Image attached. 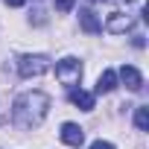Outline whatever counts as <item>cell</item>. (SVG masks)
<instances>
[{"label": "cell", "mask_w": 149, "mask_h": 149, "mask_svg": "<svg viewBox=\"0 0 149 149\" xmlns=\"http://www.w3.org/2000/svg\"><path fill=\"white\" fill-rule=\"evenodd\" d=\"M47 108H50V97H47L44 91L21 94V97L15 100V108H12L15 126H21V129H35V126H41V120L47 117Z\"/></svg>", "instance_id": "6da1fadb"}, {"label": "cell", "mask_w": 149, "mask_h": 149, "mask_svg": "<svg viewBox=\"0 0 149 149\" xmlns=\"http://www.w3.org/2000/svg\"><path fill=\"white\" fill-rule=\"evenodd\" d=\"M56 79H58L61 85H67V88L79 85V79H82V64H79V58H61V61L56 64Z\"/></svg>", "instance_id": "7a4b0ae2"}, {"label": "cell", "mask_w": 149, "mask_h": 149, "mask_svg": "<svg viewBox=\"0 0 149 149\" xmlns=\"http://www.w3.org/2000/svg\"><path fill=\"white\" fill-rule=\"evenodd\" d=\"M50 70V58L47 56H21L18 58V73L24 79H32V76H41V73Z\"/></svg>", "instance_id": "3957f363"}, {"label": "cell", "mask_w": 149, "mask_h": 149, "mask_svg": "<svg viewBox=\"0 0 149 149\" xmlns=\"http://www.w3.org/2000/svg\"><path fill=\"white\" fill-rule=\"evenodd\" d=\"M134 26V18L132 15H120V12H111V18H108V24H105V29L111 32V35H123V32H129Z\"/></svg>", "instance_id": "277c9868"}, {"label": "cell", "mask_w": 149, "mask_h": 149, "mask_svg": "<svg viewBox=\"0 0 149 149\" xmlns=\"http://www.w3.org/2000/svg\"><path fill=\"white\" fill-rule=\"evenodd\" d=\"M120 79L129 91H143V76H140V70L132 67V64H123L120 67Z\"/></svg>", "instance_id": "5b68a950"}, {"label": "cell", "mask_w": 149, "mask_h": 149, "mask_svg": "<svg viewBox=\"0 0 149 149\" xmlns=\"http://www.w3.org/2000/svg\"><path fill=\"white\" fill-rule=\"evenodd\" d=\"M61 140H64L67 146H82V140H85L82 126H76V123H64V126H61Z\"/></svg>", "instance_id": "8992f818"}, {"label": "cell", "mask_w": 149, "mask_h": 149, "mask_svg": "<svg viewBox=\"0 0 149 149\" xmlns=\"http://www.w3.org/2000/svg\"><path fill=\"white\" fill-rule=\"evenodd\" d=\"M79 26H82L88 35H100V32H102V24H100V18H97L91 9H82V12H79Z\"/></svg>", "instance_id": "52a82bcc"}, {"label": "cell", "mask_w": 149, "mask_h": 149, "mask_svg": "<svg viewBox=\"0 0 149 149\" xmlns=\"http://www.w3.org/2000/svg\"><path fill=\"white\" fill-rule=\"evenodd\" d=\"M70 102L79 105L82 111H91L94 108V94H88V91H70Z\"/></svg>", "instance_id": "ba28073f"}, {"label": "cell", "mask_w": 149, "mask_h": 149, "mask_svg": "<svg viewBox=\"0 0 149 149\" xmlns=\"http://www.w3.org/2000/svg\"><path fill=\"white\" fill-rule=\"evenodd\" d=\"M114 88H117V73L114 70H105L102 76H100V82H97V91L100 94H111Z\"/></svg>", "instance_id": "9c48e42d"}, {"label": "cell", "mask_w": 149, "mask_h": 149, "mask_svg": "<svg viewBox=\"0 0 149 149\" xmlns=\"http://www.w3.org/2000/svg\"><path fill=\"white\" fill-rule=\"evenodd\" d=\"M134 126H137L140 132H146V129H149V108H143V105H140V108L134 111Z\"/></svg>", "instance_id": "30bf717a"}, {"label": "cell", "mask_w": 149, "mask_h": 149, "mask_svg": "<svg viewBox=\"0 0 149 149\" xmlns=\"http://www.w3.org/2000/svg\"><path fill=\"white\" fill-rule=\"evenodd\" d=\"M73 3H76V0H56V9H58V12H70Z\"/></svg>", "instance_id": "8fae6325"}, {"label": "cell", "mask_w": 149, "mask_h": 149, "mask_svg": "<svg viewBox=\"0 0 149 149\" xmlns=\"http://www.w3.org/2000/svg\"><path fill=\"white\" fill-rule=\"evenodd\" d=\"M91 149H114L108 140H97V143H91Z\"/></svg>", "instance_id": "7c38bea8"}, {"label": "cell", "mask_w": 149, "mask_h": 149, "mask_svg": "<svg viewBox=\"0 0 149 149\" xmlns=\"http://www.w3.org/2000/svg\"><path fill=\"white\" fill-rule=\"evenodd\" d=\"M6 3H9V6H24L26 0H6Z\"/></svg>", "instance_id": "4fadbf2b"}, {"label": "cell", "mask_w": 149, "mask_h": 149, "mask_svg": "<svg viewBox=\"0 0 149 149\" xmlns=\"http://www.w3.org/2000/svg\"><path fill=\"white\" fill-rule=\"evenodd\" d=\"M91 3H100V0H91Z\"/></svg>", "instance_id": "5bb4252c"}]
</instances>
